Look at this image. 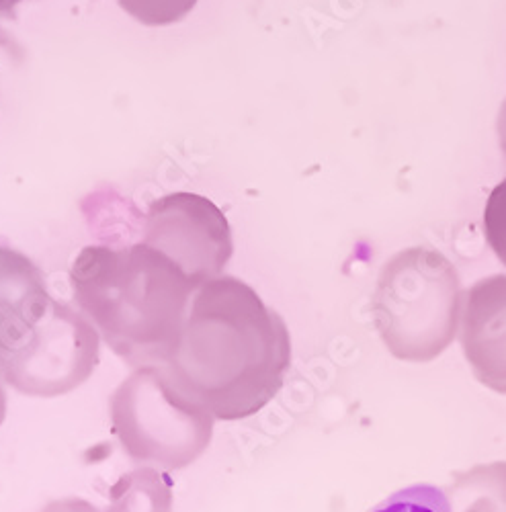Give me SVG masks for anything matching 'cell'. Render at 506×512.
Returning <instances> with one entry per match:
<instances>
[{
    "label": "cell",
    "instance_id": "7a4b0ae2",
    "mask_svg": "<svg viewBox=\"0 0 506 512\" xmlns=\"http://www.w3.org/2000/svg\"><path fill=\"white\" fill-rule=\"evenodd\" d=\"M70 285L101 340L134 367L171 359L199 287L171 256L125 238L84 246L72 263Z\"/></svg>",
    "mask_w": 506,
    "mask_h": 512
},
{
    "label": "cell",
    "instance_id": "30bf717a",
    "mask_svg": "<svg viewBox=\"0 0 506 512\" xmlns=\"http://www.w3.org/2000/svg\"><path fill=\"white\" fill-rule=\"evenodd\" d=\"M496 132H498V142H500L502 154L506 156V101L502 103L498 119H496Z\"/></svg>",
    "mask_w": 506,
    "mask_h": 512
},
{
    "label": "cell",
    "instance_id": "5b68a950",
    "mask_svg": "<svg viewBox=\"0 0 506 512\" xmlns=\"http://www.w3.org/2000/svg\"><path fill=\"white\" fill-rule=\"evenodd\" d=\"M138 240L164 252L197 283L224 275L234 238L224 211L199 193L177 191L158 197L132 224Z\"/></svg>",
    "mask_w": 506,
    "mask_h": 512
},
{
    "label": "cell",
    "instance_id": "8fae6325",
    "mask_svg": "<svg viewBox=\"0 0 506 512\" xmlns=\"http://www.w3.org/2000/svg\"><path fill=\"white\" fill-rule=\"evenodd\" d=\"M23 3H25V0H0V19L13 15L15 9Z\"/></svg>",
    "mask_w": 506,
    "mask_h": 512
},
{
    "label": "cell",
    "instance_id": "277c9868",
    "mask_svg": "<svg viewBox=\"0 0 506 512\" xmlns=\"http://www.w3.org/2000/svg\"><path fill=\"white\" fill-rule=\"evenodd\" d=\"M113 431L136 463L175 472L212 443L214 414L177 390L162 365H144L111 396Z\"/></svg>",
    "mask_w": 506,
    "mask_h": 512
},
{
    "label": "cell",
    "instance_id": "ba28073f",
    "mask_svg": "<svg viewBox=\"0 0 506 512\" xmlns=\"http://www.w3.org/2000/svg\"><path fill=\"white\" fill-rule=\"evenodd\" d=\"M371 512H451V504L441 488L431 484H414L394 492Z\"/></svg>",
    "mask_w": 506,
    "mask_h": 512
},
{
    "label": "cell",
    "instance_id": "9c48e42d",
    "mask_svg": "<svg viewBox=\"0 0 506 512\" xmlns=\"http://www.w3.org/2000/svg\"><path fill=\"white\" fill-rule=\"evenodd\" d=\"M39 512H99L95 504L82 500V498H64L48 504L44 510Z\"/></svg>",
    "mask_w": 506,
    "mask_h": 512
},
{
    "label": "cell",
    "instance_id": "7c38bea8",
    "mask_svg": "<svg viewBox=\"0 0 506 512\" xmlns=\"http://www.w3.org/2000/svg\"><path fill=\"white\" fill-rule=\"evenodd\" d=\"M7 418V392H5V381L0 379V424Z\"/></svg>",
    "mask_w": 506,
    "mask_h": 512
},
{
    "label": "cell",
    "instance_id": "3957f363",
    "mask_svg": "<svg viewBox=\"0 0 506 512\" xmlns=\"http://www.w3.org/2000/svg\"><path fill=\"white\" fill-rule=\"evenodd\" d=\"M91 320L50 293L27 254L0 246V379L31 398L74 392L99 365Z\"/></svg>",
    "mask_w": 506,
    "mask_h": 512
},
{
    "label": "cell",
    "instance_id": "8992f818",
    "mask_svg": "<svg viewBox=\"0 0 506 512\" xmlns=\"http://www.w3.org/2000/svg\"><path fill=\"white\" fill-rule=\"evenodd\" d=\"M105 512H173V480L164 469L138 467L111 486Z\"/></svg>",
    "mask_w": 506,
    "mask_h": 512
},
{
    "label": "cell",
    "instance_id": "52a82bcc",
    "mask_svg": "<svg viewBox=\"0 0 506 512\" xmlns=\"http://www.w3.org/2000/svg\"><path fill=\"white\" fill-rule=\"evenodd\" d=\"M199 0H117V5L134 21L146 27H168L181 23Z\"/></svg>",
    "mask_w": 506,
    "mask_h": 512
},
{
    "label": "cell",
    "instance_id": "6da1fadb",
    "mask_svg": "<svg viewBox=\"0 0 506 512\" xmlns=\"http://www.w3.org/2000/svg\"><path fill=\"white\" fill-rule=\"evenodd\" d=\"M166 375L216 420L261 412L283 388L291 367L285 320L234 275L201 283L187 310Z\"/></svg>",
    "mask_w": 506,
    "mask_h": 512
}]
</instances>
